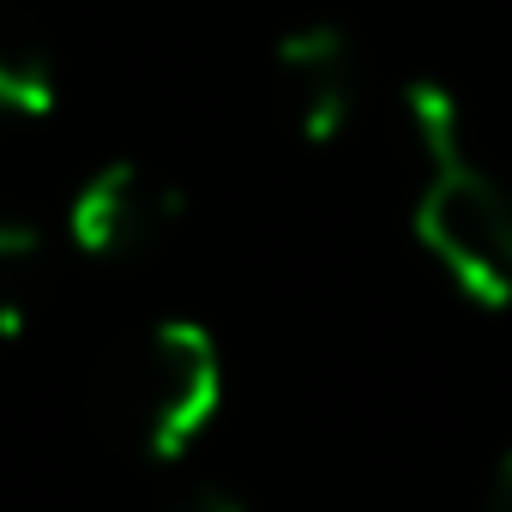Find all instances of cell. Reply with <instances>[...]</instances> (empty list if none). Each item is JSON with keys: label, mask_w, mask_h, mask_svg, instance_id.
Returning a JSON list of instances; mask_svg holds the SVG:
<instances>
[{"label": "cell", "mask_w": 512, "mask_h": 512, "mask_svg": "<svg viewBox=\"0 0 512 512\" xmlns=\"http://www.w3.org/2000/svg\"><path fill=\"white\" fill-rule=\"evenodd\" d=\"M410 229L464 302L476 308L512 302V193L476 157L422 175Z\"/></svg>", "instance_id": "1"}, {"label": "cell", "mask_w": 512, "mask_h": 512, "mask_svg": "<svg viewBox=\"0 0 512 512\" xmlns=\"http://www.w3.org/2000/svg\"><path fill=\"white\" fill-rule=\"evenodd\" d=\"M169 512H253V506H247L235 488H223V482H193V488L175 494Z\"/></svg>", "instance_id": "8"}, {"label": "cell", "mask_w": 512, "mask_h": 512, "mask_svg": "<svg viewBox=\"0 0 512 512\" xmlns=\"http://www.w3.org/2000/svg\"><path fill=\"white\" fill-rule=\"evenodd\" d=\"M61 97V79H55V61L0 25V121H43Z\"/></svg>", "instance_id": "6"}, {"label": "cell", "mask_w": 512, "mask_h": 512, "mask_svg": "<svg viewBox=\"0 0 512 512\" xmlns=\"http://www.w3.org/2000/svg\"><path fill=\"white\" fill-rule=\"evenodd\" d=\"M127 428L157 458L175 464L223 410V350L193 320H163L127 362Z\"/></svg>", "instance_id": "2"}, {"label": "cell", "mask_w": 512, "mask_h": 512, "mask_svg": "<svg viewBox=\"0 0 512 512\" xmlns=\"http://www.w3.org/2000/svg\"><path fill=\"white\" fill-rule=\"evenodd\" d=\"M181 217L175 181H163L151 163L115 157L103 163L67 205V235L91 260H139L145 247H157Z\"/></svg>", "instance_id": "3"}, {"label": "cell", "mask_w": 512, "mask_h": 512, "mask_svg": "<svg viewBox=\"0 0 512 512\" xmlns=\"http://www.w3.org/2000/svg\"><path fill=\"white\" fill-rule=\"evenodd\" d=\"M43 260V235L19 217H0V344L31 332V278Z\"/></svg>", "instance_id": "7"}, {"label": "cell", "mask_w": 512, "mask_h": 512, "mask_svg": "<svg viewBox=\"0 0 512 512\" xmlns=\"http://www.w3.org/2000/svg\"><path fill=\"white\" fill-rule=\"evenodd\" d=\"M278 91L290 103V127L308 145L344 139L356 115V49L332 19H308L278 43Z\"/></svg>", "instance_id": "4"}, {"label": "cell", "mask_w": 512, "mask_h": 512, "mask_svg": "<svg viewBox=\"0 0 512 512\" xmlns=\"http://www.w3.org/2000/svg\"><path fill=\"white\" fill-rule=\"evenodd\" d=\"M404 127H410V145H416V157H422V175H434V169L470 157L464 103H458L446 85H434V79H410V91H404Z\"/></svg>", "instance_id": "5"}, {"label": "cell", "mask_w": 512, "mask_h": 512, "mask_svg": "<svg viewBox=\"0 0 512 512\" xmlns=\"http://www.w3.org/2000/svg\"><path fill=\"white\" fill-rule=\"evenodd\" d=\"M476 512H512V446L488 464V482H482V506Z\"/></svg>", "instance_id": "9"}]
</instances>
